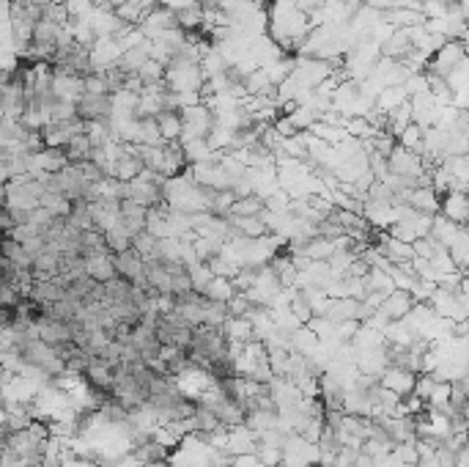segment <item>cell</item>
Instances as JSON below:
<instances>
[{"label":"cell","instance_id":"6da1fadb","mask_svg":"<svg viewBox=\"0 0 469 467\" xmlns=\"http://www.w3.org/2000/svg\"><path fill=\"white\" fill-rule=\"evenodd\" d=\"M204 72L201 64H182V61H170L165 69V88L170 94H187V91H198L204 85Z\"/></svg>","mask_w":469,"mask_h":467},{"label":"cell","instance_id":"7a4b0ae2","mask_svg":"<svg viewBox=\"0 0 469 467\" xmlns=\"http://www.w3.org/2000/svg\"><path fill=\"white\" fill-rule=\"evenodd\" d=\"M75 113L80 121H102V119H110L113 113V99L110 94H82L80 99L75 102Z\"/></svg>","mask_w":469,"mask_h":467},{"label":"cell","instance_id":"3957f363","mask_svg":"<svg viewBox=\"0 0 469 467\" xmlns=\"http://www.w3.org/2000/svg\"><path fill=\"white\" fill-rule=\"evenodd\" d=\"M390 176H420L423 173V157H417L414 151L404 149L395 143V149L387 157Z\"/></svg>","mask_w":469,"mask_h":467},{"label":"cell","instance_id":"277c9868","mask_svg":"<svg viewBox=\"0 0 469 467\" xmlns=\"http://www.w3.org/2000/svg\"><path fill=\"white\" fill-rule=\"evenodd\" d=\"M206 404L211 407V412L217 415L220 426H228V429H239L245 424V407L233 399H225L223 393L217 399H206Z\"/></svg>","mask_w":469,"mask_h":467},{"label":"cell","instance_id":"5b68a950","mask_svg":"<svg viewBox=\"0 0 469 467\" xmlns=\"http://www.w3.org/2000/svg\"><path fill=\"white\" fill-rule=\"evenodd\" d=\"M414 380H417V374H414V371L395 368V366H390V368H385V371L379 374V385H382V388H387V390H392V393H395V396H401V399L412 396Z\"/></svg>","mask_w":469,"mask_h":467},{"label":"cell","instance_id":"8992f818","mask_svg":"<svg viewBox=\"0 0 469 467\" xmlns=\"http://www.w3.org/2000/svg\"><path fill=\"white\" fill-rule=\"evenodd\" d=\"M414 305H417V302H414V297H412L409 292H404V289H392L387 297L382 300L379 314L387 319V322H398V319L407 317Z\"/></svg>","mask_w":469,"mask_h":467},{"label":"cell","instance_id":"52a82bcc","mask_svg":"<svg viewBox=\"0 0 469 467\" xmlns=\"http://www.w3.org/2000/svg\"><path fill=\"white\" fill-rule=\"evenodd\" d=\"M439 214L453 220V223H458V226H467V192H445V195H439Z\"/></svg>","mask_w":469,"mask_h":467},{"label":"cell","instance_id":"ba28073f","mask_svg":"<svg viewBox=\"0 0 469 467\" xmlns=\"http://www.w3.org/2000/svg\"><path fill=\"white\" fill-rule=\"evenodd\" d=\"M129 185V198L132 201H138L140 207L145 209H151V207H157L160 201H162V187L165 185H157V182H145L140 176H135L132 182H126Z\"/></svg>","mask_w":469,"mask_h":467},{"label":"cell","instance_id":"9c48e42d","mask_svg":"<svg viewBox=\"0 0 469 467\" xmlns=\"http://www.w3.org/2000/svg\"><path fill=\"white\" fill-rule=\"evenodd\" d=\"M118 217H121V226L129 236L145 231V207H140L138 201H132V198L118 201Z\"/></svg>","mask_w":469,"mask_h":467},{"label":"cell","instance_id":"30bf717a","mask_svg":"<svg viewBox=\"0 0 469 467\" xmlns=\"http://www.w3.org/2000/svg\"><path fill=\"white\" fill-rule=\"evenodd\" d=\"M464 231H467V226H458V223H453V220L442 217V214H434L429 236L434 239V242H439L442 248H448V245H453Z\"/></svg>","mask_w":469,"mask_h":467},{"label":"cell","instance_id":"8fae6325","mask_svg":"<svg viewBox=\"0 0 469 467\" xmlns=\"http://www.w3.org/2000/svg\"><path fill=\"white\" fill-rule=\"evenodd\" d=\"M113 253H96V256H85V275L94 278L96 283H107L110 278H116V267H113Z\"/></svg>","mask_w":469,"mask_h":467},{"label":"cell","instance_id":"7c38bea8","mask_svg":"<svg viewBox=\"0 0 469 467\" xmlns=\"http://www.w3.org/2000/svg\"><path fill=\"white\" fill-rule=\"evenodd\" d=\"M407 207L420 214H439V195L431 190V187H417V190H409L407 195Z\"/></svg>","mask_w":469,"mask_h":467},{"label":"cell","instance_id":"4fadbf2b","mask_svg":"<svg viewBox=\"0 0 469 467\" xmlns=\"http://www.w3.org/2000/svg\"><path fill=\"white\" fill-rule=\"evenodd\" d=\"M154 119H157V127H160V135H162V143L182 141V116H179V110H162Z\"/></svg>","mask_w":469,"mask_h":467},{"label":"cell","instance_id":"5bb4252c","mask_svg":"<svg viewBox=\"0 0 469 467\" xmlns=\"http://www.w3.org/2000/svg\"><path fill=\"white\" fill-rule=\"evenodd\" d=\"M132 459H135V465H157V462H165V459H167V448L160 446V443L151 437V440H145V443L132 448Z\"/></svg>","mask_w":469,"mask_h":467},{"label":"cell","instance_id":"9a60e30c","mask_svg":"<svg viewBox=\"0 0 469 467\" xmlns=\"http://www.w3.org/2000/svg\"><path fill=\"white\" fill-rule=\"evenodd\" d=\"M409 94L404 91V85H390V88H382L379 94H376V102L373 105L379 107L382 113H390V110H395V107L401 105V102H407Z\"/></svg>","mask_w":469,"mask_h":467},{"label":"cell","instance_id":"2e32d148","mask_svg":"<svg viewBox=\"0 0 469 467\" xmlns=\"http://www.w3.org/2000/svg\"><path fill=\"white\" fill-rule=\"evenodd\" d=\"M138 146H165L160 127H157V119H138V138H135Z\"/></svg>","mask_w":469,"mask_h":467},{"label":"cell","instance_id":"e0dca14e","mask_svg":"<svg viewBox=\"0 0 469 467\" xmlns=\"http://www.w3.org/2000/svg\"><path fill=\"white\" fill-rule=\"evenodd\" d=\"M261 212H264V198H258V195L236 198L228 209V214H233V217H258Z\"/></svg>","mask_w":469,"mask_h":467},{"label":"cell","instance_id":"ac0fdd59","mask_svg":"<svg viewBox=\"0 0 469 467\" xmlns=\"http://www.w3.org/2000/svg\"><path fill=\"white\" fill-rule=\"evenodd\" d=\"M395 143H398V146H404V149H409V151H414L417 157H423V127H417L414 121L407 124L404 132L395 138Z\"/></svg>","mask_w":469,"mask_h":467},{"label":"cell","instance_id":"d6986e66","mask_svg":"<svg viewBox=\"0 0 469 467\" xmlns=\"http://www.w3.org/2000/svg\"><path fill=\"white\" fill-rule=\"evenodd\" d=\"M91 141L85 138V132H80V135H75L66 146H63V154H66V160L69 163H82V160H88V154H91Z\"/></svg>","mask_w":469,"mask_h":467},{"label":"cell","instance_id":"ffe728a7","mask_svg":"<svg viewBox=\"0 0 469 467\" xmlns=\"http://www.w3.org/2000/svg\"><path fill=\"white\" fill-rule=\"evenodd\" d=\"M104 245H107L110 253H121V251H129V248H132V236H129L126 229L118 223L116 229H107V231H104Z\"/></svg>","mask_w":469,"mask_h":467},{"label":"cell","instance_id":"44dd1931","mask_svg":"<svg viewBox=\"0 0 469 467\" xmlns=\"http://www.w3.org/2000/svg\"><path fill=\"white\" fill-rule=\"evenodd\" d=\"M233 286H231V278H211V283L206 286L204 297L206 300H214V302H228L233 297Z\"/></svg>","mask_w":469,"mask_h":467},{"label":"cell","instance_id":"7402d4cb","mask_svg":"<svg viewBox=\"0 0 469 467\" xmlns=\"http://www.w3.org/2000/svg\"><path fill=\"white\" fill-rule=\"evenodd\" d=\"M157 245H160V239L148 231H140L132 236V251L140 256L143 261L145 258H157Z\"/></svg>","mask_w":469,"mask_h":467},{"label":"cell","instance_id":"603a6c76","mask_svg":"<svg viewBox=\"0 0 469 467\" xmlns=\"http://www.w3.org/2000/svg\"><path fill=\"white\" fill-rule=\"evenodd\" d=\"M187 275H189V286H192V292H198V295H204L206 286L211 283V273H209V267H206L204 261H195V264H189L187 267Z\"/></svg>","mask_w":469,"mask_h":467},{"label":"cell","instance_id":"cb8c5ba5","mask_svg":"<svg viewBox=\"0 0 469 467\" xmlns=\"http://www.w3.org/2000/svg\"><path fill=\"white\" fill-rule=\"evenodd\" d=\"M138 77H140V83H143V88L145 85H165V66L162 64H157V61H145L138 72H135Z\"/></svg>","mask_w":469,"mask_h":467},{"label":"cell","instance_id":"d4e9b609","mask_svg":"<svg viewBox=\"0 0 469 467\" xmlns=\"http://www.w3.org/2000/svg\"><path fill=\"white\" fill-rule=\"evenodd\" d=\"M448 402H450V383H436L434 390H431L426 407H429V410H442Z\"/></svg>","mask_w":469,"mask_h":467}]
</instances>
